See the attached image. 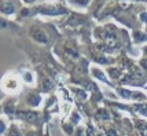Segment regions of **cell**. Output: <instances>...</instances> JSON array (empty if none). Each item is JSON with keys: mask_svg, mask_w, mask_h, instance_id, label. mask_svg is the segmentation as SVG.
Listing matches in <instances>:
<instances>
[{"mask_svg": "<svg viewBox=\"0 0 147 136\" xmlns=\"http://www.w3.org/2000/svg\"><path fill=\"white\" fill-rule=\"evenodd\" d=\"M30 34H32V37L36 40V41L47 43V36H45V33L43 32V30H40V29H33L32 32H30Z\"/></svg>", "mask_w": 147, "mask_h": 136, "instance_id": "6da1fadb", "label": "cell"}, {"mask_svg": "<svg viewBox=\"0 0 147 136\" xmlns=\"http://www.w3.org/2000/svg\"><path fill=\"white\" fill-rule=\"evenodd\" d=\"M105 41H106V44H107V47H117L118 45V40H117V37H115L114 34L111 32H109L107 34H106V37H105Z\"/></svg>", "mask_w": 147, "mask_h": 136, "instance_id": "7a4b0ae2", "label": "cell"}, {"mask_svg": "<svg viewBox=\"0 0 147 136\" xmlns=\"http://www.w3.org/2000/svg\"><path fill=\"white\" fill-rule=\"evenodd\" d=\"M38 11L41 14H62V13H65L63 8H57V7H45V8H40Z\"/></svg>", "mask_w": 147, "mask_h": 136, "instance_id": "3957f363", "label": "cell"}, {"mask_svg": "<svg viewBox=\"0 0 147 136\" xmlns=\"http://www.w3.org/2000/svg\"><path fill=\"white\" fill-rule=\"evenodd\" d=\"M19 116L25 118L26 121H30V123H36V120H37V114L33 111H22V113H19Z\"/></svg>", "mask_w": 147, "mask_h": 136, "instance_id": "277c9868", "label": "cell"}, {"mask_svg": "<svg viewBox=\"0 0 147 136\" xmlns=\"http://www.w3.org/2000/svg\"><path fill=\"white\" fill-rule=\"evenodd\" d=\"M52 88V83L51 80H48V78H43V84H41V90L43 91H50Z\"/></svg>", "mask_w": 147, "mask_h": 136, "instance_id": "5b68a950", "label": "cell"}, {"mask_svg": "<svg viewBox=\"0 0 147 136\" xmlns=\"http://www.w3.org/2000/svg\"><path fill=\"white\" fill-rule=\"evenodd\" d=\"M135 110L140 114L147 116V104H138V106H135Z\"/></svg>", "mask_w": 147, "mask_h": 136, "instance_id": "8992f818", "label": "cell"}, {"mask_svg": "<svg viewBox=\"0 0 147 136\" xmlns=\"http://www.w3.org/2000/svg\"><path fill=\"white\" fill-rule=\"evenodd\" d=\"M3 13H6V14H11L14 11V8H13V4L11 3H3Z\"/></svg>", "mask_w": 147, "mask_h": 136, "instance_id": "52a82bcc", "label": "cell"}, {"mask_svg": "<svg viewBox=\"0 0 147 136\" xmlns=\"http://www.w3.org/2000/svg\"><path fill=\"white\" fill-rule=\"evenodd\" d=\"M73 92L77 94V96L81 98V99H85L87 98V92L85 91H81V90H77V88H73Z\"/></svg>", "mask_w": 147, "mask_h": 136, "instance_id": "ba28073f", "label": "cell"}, {"mask_svg": "<svg viewBox=\"0 0 147 136\" xmlns=\"http://www.w3.org/2000/svg\"><path fill=\"white\" fill-rule=\"evenodd\" d=\"M94 76L98 78H100V80H103V81H106V77L102 74V71L100 70H98V69H94Z\"/></svg>", "mask_w": 147, "mask_h": 136, "instance_id": "9c48e42d", "label": "cell"}, {"mask_svg": "<svg viewBox=\"0 0 147 136\" xmlns=\"http://www.w3.org/2000/svg\"><path fill=\"white\" fill-rule=\"evenodd\" d=\"M38 100H40V98H38L37 95H33V96L29 98V103L33 104V106H36V104L38 103Z\"/></svg>", "mask_w": 147, "mask_h": 136, "instance_id": "30bf717a", "label": "cell"}, {"mask_svg": "<svg viewBox=\"0 0 147 136\" xmlns=\"http://www.w3.org/2000/svg\"><path fill=\"white\" fill-rule=\"evenodd\" d=\"M95 59L99 62V63H107V59L103 58V57H99V55H95Z\"/></svg>", "mask_w": 147, "mask_h": 136, "instance_id": "8fae6325", "label": "cell"}, {"mask_svg": "<svg viewBox=\"0 0 147 136\" xmlns=\"http://www.w3.org/2000/svg\"><path fill=\"white\" fill-rule=\"evenodd\" d=\"M8 136H21V133H19V132L15 129V128H11L10 133H8Z\"/></svg>", "mask_w": 147, "mask_h": 136, "instance_id": "7c38bea8", "label": "cell"}, {"mask_svg": "<svg viewBox=\"0 0 147 136\" xmlns=\"http://www.w3.org/2000/svg\"><path fill=\"white\" fill-rule=\"evenodd\" d=\"M117 73H118V70H115V69H111V70H110V74H111V77H118V74H117Z\"/></svg>", "mask_w": 147, "mask_h": 136, "instance_id": "4fadbf2b", "label": "cell"}, {"mask_svg": "<svg viewBox=\"0 0 147 136\" xmlns=\"http://www.w3.org/2000/svg\"><path fill=\"white\" fill-rule=\"evenodd\" d=\"M65 131H66L67 133H71V129H70V127H69V125H65Z\"/></svg>", "mask_w": 147, "mask_h": 136, "instance_id": "5bb4252c", "label": "cell"}, {"mask_svg": "<svg viewBox=\"0 0 147 136\" xmlns=\"http://www.w3.org/2000/svg\"><path fill=\"white\" fill-rule=\"evenodd\" d=\"M77 136H83V129H78V131H77Z\"/></svg>", "mask_w": 147, "mask_h": 136, "instance_id": "9a60e30c", "label": "cell"}, {"mask_svg": "<svg viewBox=\"0 0 147 136\" xmlns=\"http://www.w3.org/2000/svg\"><path fill=\"white\" fill-rule=\"evenodd\" d=\"M28 136H37V133H33L32 132V133H28Z\"/></svg>", "mask_w": 147, "mask_h": 136, "instance_id": "2e32d148", "label": "cell"}, {"mask_svg": "<svg viewBox=\"0 0 147 136\" xmlns=\"http://www.w3.org/2000/svg\"><path fill=\"white\" fill-rule=\"evenodd\" d=\"M26 1H28V3H29V1H33V0H26Z\"/></svg>", "mask_w": 147, "mask_h": 136, "instance_id": "e0dca14e", "label": "cell"}]
</instances>
